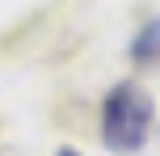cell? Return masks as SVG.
Here are the masks:
<instances>
[{"label":"cell","instance_id":"6da1fadb","mask_svg":"<svg viewBox=\"0 0 160 156\" xmlns=\"http://www.w3.org/2000/svg\"><path fill=\"white\" fill-rule=\"evenodd\" d=\"M152 97L135 80H122L101 101V139L110 152H139L152 135Z\"/></svg>","mask_w":160,"mask_h":156},{"label":"cell","instance_id":"7a4b0ae2","mask_svg":"<svg viewBox=\"0 0 160 156\" xmlns=\"http://www.w3.org/2000/svg\"><path fill=\"white\" fill-rule=\"evenodd\" d=\"M131 59H135V63H156V59H160V17L148 21L143 30L135 34V42H131Z\"/></svg>","mask_w":160,"mask_h":156},{"label":"cell","instance_id":"3957f363","mask_svg":"<svg viewBox=\"0 0 160 156\" xmlns=\"http://www.w3.org/2000/svg\"><path fill=\"white\" fill-rule=\"evenodd\" d=\"M55 156H80V152H76V148H59Z\"/></svg>","mask_w":160,"mask_h":156}]
</instances>
